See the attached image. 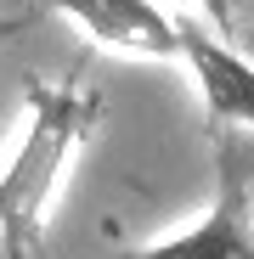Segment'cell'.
<instances>
[{
	"label": "cell",
	"instance_id": "6da1fadb",
	"mask_svg": "<svg viewBox=\"0 0 254 259\" xmlns=\"http://www.w3.org/2000/svg\"><path fill=\"white\" fill-rule=\"evenodd\" d=\"M102 91L79 73L46 79L28 73L23 84V136L12 158L0 163V253L6 259H40L51 231V203L68 181L79 152L91 147L102 124Z\"/></svg>",
	"mask_w": 254,
	"mask_h": 259
},
{
	"label": "cell",
	"instance_id": "7a4b0ae2",
	"mask_svg": "<svg viewBox=\"0 0 254 259\" xmlns=\"http://www.w3.org/2000/svg\"><path fill=\"white\" fill-rule=\"evenodd\" d=\"M124 259H254V197H248V169L232 147V136L221 130V175H215V203L203 208V220L130 248Z\"/></svg>",
	"mask_w": 254,
	"mask_h": 259
},
{
	"label": "cell",
	"instance_id": "3957f363",
	"mask_svg": "<svg viewBox=\"0 0 254 259\" xmlns=\"http://www.w3.org/2000/svg\"><path fill=\"white\" fill-rule=\"evenodd\" d=\"M175 39H181V62L192 68L215 130L254 136V62L232 51L226 39H215V28H198V23H175Z\"/></svg>",
	"mask_w": 254,
	"mask_h": 259
},
{
	"label": "cell",
	"instance_id": "277c9868",
	"mask_svg": "<svg viewBox=\"0 0 254 259\" xmlns=\"http://www.w3.org/2000/svg\"><path fill=\"white\" fill-rule=\"evenodd\" d=\"M46 6L119 57H147V62L181 57L175 17H164L153 0H46Z\"/></svg>",
	"mask_w": 254,
	"mask_h": 259
},
{
	"label": "cell",
	"instance_id": "5b68a950",
	"mask_svg": "<svg viewBox=\"0 0 254 259\" xmlns=\"http://www.w3.org/2000/svg\"><path fill=\"white\" fill-rule=\"evenodd\" d=\"M198 12L209 17V28H215V34H232V23H237L232 0H198Z\"/></svg>",
	"mask_w": 254,
	"mask_h": 259
},
{
	"label": "cell",
	"instance_id": "8992f818",
	"mask_svg": "<svg viewBox=\"0 0 254 259\" xmlns=\"http://www.w3.org/2000/svg\"><path fill=\"white\" fill-rule=\"evenodd\" d=\"M28 28V12H0V46H6V39H17Z\"/></svg>",
	"mask_w": 254,
	"mask_h": 259
}]
</instances>
